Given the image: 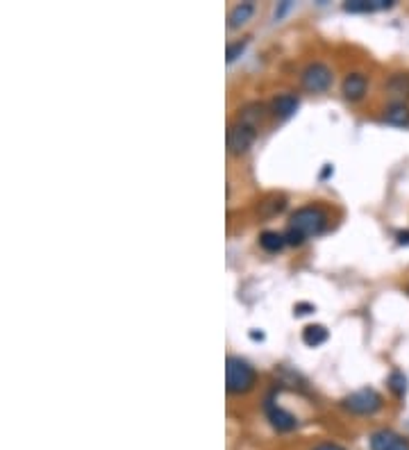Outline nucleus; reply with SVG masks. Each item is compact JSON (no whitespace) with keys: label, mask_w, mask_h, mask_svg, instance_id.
I'll use <instances>...</instances> for the list:
<instances>
[{"label":"nucleus","mask_w":409,"mask_h":450,"mask_svg":"<svg viewBox=\"0 0 409 450\" xmlns=\"http://www.w3.org/2000/svg\"><path fill=\"white\" fill-rule=\"evenodd\" d=\"M398 243H407L409 246V232H398Z\"/></svg>","instance_id":"obj_23"},{"label":"nucleus","mask_w":409,"mask_h":450,"mask_svg":"<svg viewBox=\"0 0 409 450\" xmlns=\"http://www.w3.org/2000/svg\"><path fill=\"white\" fill-rule=\"evenodd\" d=\"M291 7H293V3H291V0H284V3H282L280 7H277V9H275V21H280V18H282V16H284L286 12H289V9H291Z\"/></svg>","instance_id":"obj_20"},{"label":"nucleus","mask_w":409,"mask_h":450,"mask_svg":"<svg viewBox=\"0 0 409 450\" xmlns=\"http://www.w3.org/2000/svg\"><path fill=\"white\" fill-rule=\"evenodd\" d=\"M384 121L391 125H409V107L405 102H391L384 109Z\"/></svg>","instance_id":"obj_13"},{"label":"nucleus","mask_w":409,"mask_h":450,"mask_svg":"<svg viewBox=\"0 0 409 450\" xmlns=\"http://www.w3.org/2000/svg\"><path fill=\"white\" fill-rule=\"evenodd\" d=\"M262 118H264V105L262 102H248L246 107H241L239 109V116L237 121L239 123H246L250 128H259V123H262Z\"/></svg>","instance_id":"obj_10"},{"label":"nucleus","mask_w":409,"mask_h":450,"mask_svg":"<svg viewBox=\"0 0 409 450\" xmlns=\"http://www.w3.org/2000/svg\"><path fill=\"white\" fill-rule=\"evenodd\" d=\"M255 14V5L253 3H239L235 9L230 12L228 16V25L230 27H241V25H246L250 18H253Z\"/></svg>","instance_id":"obj_12"},{"label":"nucleus","mask_w":409,"mask_h":450,"mask_svg":"<svg viewBox=\"0 0 409 450\" xmlns=\"http://www.w3.org/2000/svg\"><path fill=\"white\" fill-rule=\"evenodd\" d=\"M246 46H248V39H244V41H235V43H230L228 46V64H232L235 60H239L241 55H244V50H246Z\"/></svg>","instance_id":"obj_17"},{"label":"nucleus","mask_w":409,"mask_h":450,"mask_svg":"<svg viewBox=\"0 0 409 450\" xmlns=\"http://www.w3.org/2000/svg\"><path fill=\"white\" fill-rule=\"evenodd\" d=\"M300 105V100L296 93H282V96H277L273 100V111H275V116H280V118H289L296 114V109H298Z\"/></svg>","instance_id":"obj_9"},{"label":"nucleus","mask_w":409,"mask_h":450,"mask_svg":"<svg viewBox=\"0 0 409 450\" xmlns=\"http://www.w3.org/2000/svg\"><path fill=\"white\" fill-rule=\"evenodd\" d=\"M310 312H314V305H310V303H298V305H296V314H310Z\"/></svg>","instance_id":"obj_21"},{"label":"nucleus","mask_w":409,"mask_h":450,"mask_svg":"<svg viewBox=\"0 0 409 450\" xmlns=\"http://www.w3.org/2000/svg\"><path fill=\"white\" fill-rule=\"evenodd\" d=\"M370 450H409V442L394 430H377L368 437Z\"/></svg>","instance_id":"obj_6"},{"label":"nucleus","mask_w":409,"mask_h":450,"mask_svg":"<svg viewBox=\"0 0 409 450\" xmlns=\"http://www.w3.org/2000/svg\"><path fill=\"white\" fill-rule=\"evenodd\" d=\"M257 373L246 360L241 357H228L226 367V384L230 393H246L255 387Z\"/></svg>","instance_id":"obj_2"},{"label":"nucleus","mask_w":409,"mask_h":450,"mask_svg":"<svg viewBox=\"0 0 409 450\" xmlns=\"http://www.w3.org/2000/svg\"><path fill=\"white\" fill-rule=\"evenodd\" d=\"M266 416L277 432H291V430L298 425V421H296V416L291 414V411H286L280 405H275L271 398L266 400Z\"/></svg>","instance_id":"obj_7"},{"label":"nucleus","mask_w":409,"mask_h":450,"mask_svg":"<svg viewBox=\"0 0 409 450\" xmlns=\"http://www.w3.org/2000/svg\"><path fill=\"white\" fill-rule=\"evenodd\" d=\"M328 336H330V332L325 330V325H307L303 330V341L307 346H312V348L325 343V341H328Z\"/></svg>","instance_id":"obj_15"},{"label":"nucleus","mask_w":409,"mask_h":450,"mask_svg":"<svg viewBox=\"0 0 409 450\" xmlns=\"http://www.w3.org/2000/svg\"><path fill=\"white\" fill-rule=\"evenodd\" d=\"M391 5H394L391 0H350L346 9L355 14H370V12H380V9H389Z\"/></svg>","instance_id":"obj_11"},{"label":"nucleus","mask_w":409,"mask_h":450,"mask_svg":"<svg viewBox=\"0 0 409 450\" xmlns=\"http://www.w3.org/2000/svg\"><path fill=\"white\" fill-rule=\"evenodd\" d=\"M284 243H286V239H284V234H280V232L266 230V232L259 234V246H262L264 250H268V252H280L284 248Z\"/></svg>","instance_id":"obj_14"},{"label":"nucleus","mask_w":409,"mask_h":450,"mask_svg":"<svg viewBox=\"0 0 409 450\" xmlns=\"http://www.w3.org/2000/svg\"><path fill=\"white\" fill-rule=\"evenodd\" d=\"M366 89H368V80L364 73H350V75H346V80L341 84L343 96L348 100H361Z\"/></svg>","instance_id":"obj_8"},{"label":"nucleus","mask_w":409,"mask_h":450,"mask_svg":"<svg viewBox=\"0 0 409 450\" xmlns=\"http://www.w3.org/2000/svg\"><path fill=\"white\" fill-rule=\"evenodd\" d=\"M300 82H303V87L312 93L328 91L330 84H332V71H330L328 64L312 62L310 67H305V71L300 75Z\"/></svg>","instance_id":"obj_4"},{"label":"nucleus","mask_w":409,"mask_h":450,"mask_svg":"<svg viewBox=\"0 0 409 450\" xmlns=\"http://www.w3.org/2000/svg\"><path fill=\"white\" fill-rule=\"evenodd\" d=\"M314 450H346V448L339 446V444H321V446H316Z\"/></svg>","instance_id":"obj_22"},{"label":"nucleus","mask_w":409,"mask_h":450,"mask_svg":"<svg viewBox=\"0 0 409 450\" xmlns=\"http://www.w3.org/2000/svg\"><path fill=\"white\" fill-rule=\"evenodd\" d=\"M284 239H286V243H291V246H300V243L305 241V239L300 237V234L296 232V230H291V228L284 232Z\"/></svg>","instance_id":"obj_19"},{"label":"nucleus","mask_w":409,"mask_h":450,"mask_svg":"<svg viewBox=\"0 0 409 450\" xmlns=\"http://www.w3.org/2000/svg\"><path fill=\"white\" fill-rule=\"evenodd\" d=\"M255 137H257V130L255 128H250L246 123H239V121H235V123H232L230 130H228V148L235 155H241V153H246L250 146H253Z\"/></svg>","instance_id":"obj_5"},{"label":"nucleus","mask_w":409,"mask_h":450,"mask_svg":"<svg viewBox=\"0 0 409 450\" xmlns=\"http://www.w3.org/2000/svg\"><path fill=\"white\" fill-rule=\"evenodd\" d=\"M284 207H286L284 198H271V200H266V203L262 205V212H264V214H277V212H282Z\"/></svg>","instance_id":"obj_18"},{"label":"nucleus","mask_w":409,"mask_h":450,"mask_svg":"<svg viewBox=\"0 0 409 450\" xmlns=\"http://www.w3.org/2000/svg\"><path fill=\"white\" fill-rule=\"evenodd\" d=\"M389 389H391L396 396H405V391H407V378H405V373L401 371H394L391 375H389Z\"/></svg>","instance_id":"obj_16"},{"label":"nucleus","mask_w":409,"mask_h":450,"mask_svg":"<svg viewBox=\"0 0 409 450\" xmlns=\"http://www.w3.org/2000/svg\"><path fill=\"white\" fill-rule=\"evenodd\" d=\"M325 225H328V214L321 207H316V205H307V207L296 210L289 219V228L298 232L303 239L321 234Z\"/></svg>","instance_id":"obj_1"},{"label":"nucleus","mask_w":409,"mask_h":450,"mask_svg":"<svg viewBox=\"0 0 409 450\" xmlns=\"http://www.w3.org/2000/svg\"><path fill=\"white\" fill-rule=\"evenodd\" d=\"M341 405L346 407L352 414H359V416H370L375 414V411L382 407V396L370 389V387H364V389H357L352 391L350 396H346L341 400Z\"/></svg>","instance_id":"obj_3"}]
</instances>
